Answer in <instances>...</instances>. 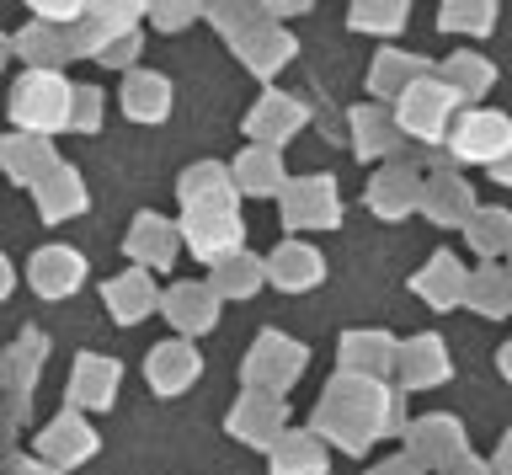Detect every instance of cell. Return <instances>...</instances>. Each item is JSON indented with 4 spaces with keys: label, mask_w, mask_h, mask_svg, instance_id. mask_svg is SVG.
Returning <instances> with one entry per match:
<instances>
[{
    "label": "cell",
    "mask_w": 512,
    "mask_h": 475,
    "mask_svg": "<svg viewBox=\"0 0 512 475\" xmlns=\"http://www.w3.org/2000/svg\"><path fill=\"white\" fill-rule=\"evenodd\" d=\"M315 438H320V443L331 438L336 449L363 454L368 443L379 438V385H363V379L336 374V385L326 390V401H320Z\"/></svg>",
    "instance_id": "obj_1"
},
{
    "label": "cell",
    "mask_w": 512,
    "mask_h": 475,
    "mask_svg": "<svg viewBox=\"0 0 512 475\" xmlns=\"http://www.w3.org/2000/svg\"><path fill=\"white\" fill-rule=\"evenodd\" d=\"M70 81H64L59 70H32L16 81L11 91V123L22 134H38L48 139L54 129H64V118H70Z\"/></svg>",
    "instance_id": "obj_2"
},
{
    "label": "cell",
    "mask_w": 512,
    "mask_h": 475,
    "mask_svg": "<svg viewBox=\"0 0 512 475\" xmlns=\"http://www.w3.org/2000/svg\"><path fill=\"white\" fill-rule=\"evenodd\" d=\"M459 118V97L448 91L443 81L422 75L411 91H400V107H395V134H416V139H443L448 123Z\"/></svg>",
    "instance_id": "obj_3"
},
{
    "label": "cell",
    "mask_w": 512,
    "mask_h": 475,
    "mask_svg": "<svg viewBox=\"0 0 512 475\" xmlns=\"http://www.w3.org/2000/svg\"><path fill=\"white\" fill-rule=\"evenodd\" d=\"M448 155L454 161H502L507 145H512V123L502 113H491V107H470V113H459L448 123Z\"/></svg>",
    "instance_id": "obj_4"
},
{
    "label": "cell",
    "mask_w": 512,
    "mask_h": 475,
    "mask_svg": "<svg viewBox=\"0 0 512 475\" xmlns=\"http://www.w3.org/2000/svg\"><path fill=\"white\" fill-rule=\"evenodd\" d=\"M304 363H310V353H304L299 342H288V337H278V331H267V337H256L251 358H246V385L262 390V395H283V390L304 374Z\"/></svg>",
    "instance_id": "obj_5"
},
{
    "label": "cell",
    "mask_w": 512,
    "mask_h": 475,
    "mask_svg": "<svg viewBox=\"0 0 512 475\" xmlns=\"http://www.w3.org/2000/svg\"><path fill=\"white\" fill-rule=\"evenodd\" d=\"M342 219V198H336L331 177H304L283 193V225L288 230H326Z\"/></svg>",
    "instance_id": "obj_6"
},
{
    "label": "cell",
    "mask_w": 512,
    "mask_h": 475,
    "mask_svg": "<svg viewBox=\"0 0 512 475\" xmlns=\"http://www.w3.org/2000/svg\"><path fill=\"white\" fill-rule=\"evenodd\" d=\"M176 235H187L192 257H203V262H224V257H235V251H246V225L235 219V209L187 214Z\"/></svg>",
    "instance_id": "obj_7"
},
{
    "label": "cell",
    "mask_w": 512,
    "mask_h": 475,
    "mask_svg": "<svg viewBox=\"0 0 512 475\" xmlns=\"http://www.w3.org/2000/svg\"><path fill=\"white\" fill-rule=\"evenodd\" d=\"M91 454H96V433L86 427L80 411H59V417L43 427V438H38V465H48L54 475L70 470V465H86Z\"/></svg>",
    "instance_id": "obj_8"
},
{
    "label": "cell",
    "mask_w": 512,
    "mask_h": 475,
    "mask_svg": "<svg viewBox=\"0 0 512 475\" xmlns=\"http://www.w3.org/2000/svg\"><path fill=\"white\" fill-rule=\"evenodd\" d=\"M406 459L416 470H448L454 459H464V433L454 417H427L406 427Z\"/></svg>",
    "instance_id": "obj_9"
},
{
    "label": "cell",
    "mask_w": 512,
    "mask_h": 475,
    "mask_svg": "<svg viewBox=\"0 0 512 475\" xmlns=\"http://www.w3.org/2000/svg\"><path fill=\"white\" fill-rule=\"evenodd\" d=\"M283 422H288L283 395H262V390H246L230 411V433L256 443V449H272V443L283 438Z\"/></svg>",
    "instance_id": "obj_10"
},
{
    "label": "cell",
    "mask_w": 512,
    "mask_h": 475,
    "mask_svg": "<svg viewBox=\"0 0 512 475\" xmlns=\"http://www.w3.org/2000/svg\"><path fill=\"white\" fill-rule=\"evenodd\" d=\"M155 305L166 310L171 326L187 331V337H198V331H214V321H219V294L208 289V283H171V289L160 294Z\"/></svg>",
    "instance_id": "obj_11"
},
{
    "label": "cell",
    "mask_w": 512,
    "mask_h": 475,
    "mask_svg": "<svg viewBox=\"0 0 512 475\" xmlns=\"http://www.w3.org/2000/svg\"><path fill=\"white\" fill-rule=\"evenodd\" d=\"M342 374L363 379V385H384V374H395V342L384 331H352V337H342Z\"/></svg>",
    "instance_id": "obj_12"
},
{
    "label": "cell",
    "mask_w": 512,
    "mask_h": 475,
    "mask_svg": "<svg viewBox=\"0 0 512 475\" xmlns=\"http://www.w3.org/2000/svg\"><path fill=\"white\" fill-rule=\"evenodd\" d=\"M144 374H150V385L155 395H182L192 379L203 374V358H198V347L182 342V337H171V342H160L150 363H144Z\"/></svg>",
    "instance_id": "obj_13"
},
{
    "label": "cell",
    "mask_w": 512,
    "mask_h": 475,
    "mask_svg": "<svg viewBox=\"0 0 512 475\" xmlns=\"http://www.w3.org/2000/svg\"><path fill=\"white\" fill-rule=\"evenodd\" d=\"M262 278H272V283H278V289H288V294H299V289H315V283L326 278V262H320L315 246L283 241V246L262 262Z\"/></svg>",
    "instance_id": "obj_14"
},
{
    "label": "cell",
    "mask_w": 512,
    "mask_h": 475,
    "mask_svg": "<svg viewBox=\"0 0 512 475\" xmlns=\"http://www.w3.org/2000/svg\"><path fill=\"white\" fill-rule=\"evenodd\" d=\"M395 374L406 390H427V385H443L448 379V347L438 337H411L395 347Z\"/></svg>",
    "instance_id": "obj_15"
},
{
    "label": "cell",
    "mask_w": 512,
    "mask_h": 475,
    "mask_svg": "<svg viewBox=\"0 0 512 475\" xmlns=\"http://www.w3.org/2000/svg\"><path fill=\"white\" fill-rule=\"evenodd\" d=\"M304 102H294V97H283V91H272V97H262L256 102V113L246 118V134L256 139L262 150H278L288 134H299L304 129Z\"/></svg>",
    "instance_id": "obj_16"
},
{
    "label": "cell",
    "mask_w": 512,
    "mask_h": 475,
    "mask_svg": "<svg viewBox=\"0 0 512 475\" xmlns=\"http://www.w3.org/2000/svg\"><path fill=\"white\" fill-rule=\"evenodd\" d=\"M54 166H59V155H54V145H48V139H38V134H11V139H0V171H6L11 182L38 187Z\"/></svg>",
    "instance_id": "obj_17"
},
{
    "label": "cell",
    "mask_w": 512,
    "mask_h": 475,
    "mask_svg": "<svg viewBox=\"0 0 512 475\" xmlns=\"http://www.w3.org/2000/svg\"><path fill=\"white\" fill-rule=\"evenodd\" d=\"M182 209L187 214H214V209H235V182H230V171L224 166H214V161H203V166H192V171H182Z\"/></svg>",
    "instance_id": "obj_18"
},
{
    "label": "cell",
    "mask_w": 512,
    "mask_h": 475,
    "mask_svg": "<svg viewBox=\"0 0 512 475\" xmlns=\"http://www.w3.org/2000/svg\"><path fill=\"white\" fill-rule=\"evenodd\" d=\"M80 278H86V262H80V251H70V246H43L38 257H32V289L43 299H70L80 289Z\"/></svg>",
    "instance_id": "obj_19"
},
{
    "label": "cell",
    "mask_w": 512,
    "mask_h": 475,
    "mask_svg": "<svg viewBox=\"0 0 512 475\" xmlns=\"http://www.w3.org/2000/svg\"><path fill=\"white\" fill-rule=\"evenodd\" d=\"M416 209H422L432 225H464L480 203L470 198V187H464L459 177H448V171H443V177H432L422 193H416Z\"/></svg>",
    "instance_id": "obj_20"
},
{
    "label": "cell",
    "mask_w": 512,
    "mask_h": 475,
    "mask_svg": "<svg viewBox=\"0 0 512 475\" xmlns=\"http://www.w3.org/2000/svg\"><path fill=\"white\" fill-rule=\"evenodd\" d=\"M102 299H107L112 321L134 326V321H144V315L155 310V299H160V294H155V278H150V273H139V267H128L123 278H107Z\"/></svg>",
    "instance_id": "obj_21"
},
{
    "label": "cell",
    "mask_w": 512,
    "mask_h": 475,
    "mask_svg": "<svg viewBox=\"0 0 512 475\" xmlns=\"http://www.w3.org/2000/svg\"><path fill=\"white\" fill-rule=\"evenodd\" d=\"M128 257L139 262V273H150V267H171L176 262V230H171V219L139 214L134 230H128Z\"/></svg>",
    "instance_id": "obj_22"
},
{
    "label": "cell",
    "mask_w": 512,
    "mask_h": 475,
    "mask_svg": "<svg viewBox=\"0 0 512 475\" xmlns=\"http://www.w3.org/2000/svg\"><path fill=\"white\" fill-rule=\"evenodd\" d=\"M123 113L139 123H160L171 113V81L155 70H128L123 75Z\"/></svg>",
    "instance_id": "obj_23"
},
{
    "label": "cell",
    "mask_w": 512,
    "mask_h": 475,
    "mask_svg": "<svg viewBox=\"0 0 512 475\" xmlns=\"http://www.w3.org/2000/svg\"><path fill=\"white\" fill-rule=\"evenodd\" d=\"M80 209H86V182H80L75 171L59 161V166L38 182V214L48 219V225H59V219H70V214H80Z\"/></svg>",
    "instance_id": "obj_24"
},
{
    "label": "cell",
    "mask_w": 512,
    "mask_h": 475,
    "mask_svg": "<svg viewBox=\"0 0 512 475\" xmlns=\"http://www.w3.org/2000/svg\"><path fill=\"white\" fill-rule=\"evenodd\" d=\"M118 379H123V369L112 358H80L75 363V379H70V406H91V411L112 406Z\"/></svg>",
    "instance_id": "obj_25"
},
{
    "label": "cell",
    "mask_w": 512,
    "mask_h": 475,
    "mask_svg": "<svg viewBox=\"0 0 512 475\" xmlns=\"http://www.w3.org/2000/svg\"><path fill=\"white\" fill-rule=\"evenodd\" d=\"M331 454L315 433H283L272 443V475H326Z\"/></svg>",
    "instance_id": "obj_26"
},
{
    "label": "cell",
    "mask_w": 512,
    "mask_h": 475,
    "mask_svg": "<svg viewBox=\"0 0 512 475\" xmlns=\"http://www.w3.org/2000/svg\"><path fill=\"white\" fill-rule=\"evenodd\" d=\"M416 193H422V182H416V171L406 166H390L384 177L368 182V209H374L379 219H400L416 209Z\"/></svg>",
    "instance_id": "obj_27"
},
{
    "label": "cell",
    "mask_w": 512,
    "mask_h": 475,
    "mask_svg": "<svg viewBox=\"0 0 512 475\" xmlns=\"http://www.w3.org/2000/svg\"><path fill=\"white\" fill-rule=\"evenodd\" d=\"M416 294H422L432 310H454V305H464V267H459L454 251H438V257L427 262V273L416 278Z\"/></svg>",
    "instance_id": "obj_28"
},
{
    "label": "cell",
    "mask_w": 512,
    "mask_h": 475,
    "mask_svg": "<svg viewBox=\"0 0 512 475\" xmlns=\"http://www.w3.org/2000/svg\"><path fill=\"white\" fill-rule=\"evenodd\" d=\"M235 54L246 59V70H251V75H278V70L288 65V59H294V38H288L283 27L262 22V27H256V33H251L246 43H240Z\"/></svg>",
    "instance_id": "obj_29"
},
{
    "label": "cell",
    "mask_w": 512,
    "mask_h": 475,
    "mask_svg": "<svg viewBox=\"0 0 512 475\" xmlns=\"http://www.w3.org/2000/svg\"><path fill=\"white\" fill-rule=\"evenodd\" d=\"M48 358V337H38V331H22V342L11 347L6 358H0V385H11L16 401H27L32 379H38V363Z\"/></svg>",
    "instance_id": "obj_30"
},
{
    "label": "cell",
    "mask_w": 512,
    "mask_h": 475,
    "mask_svg": "<svg viewBox=\"0 0 512 475\" xmlns=\"http://www.w3.org/2000/svg\"><path fill=\"white\" fill-rule=\"evenodd\" d=\"M230 182H235V193H283V155L251 145V150L235 161Z\"/></svg>",
    "instance_id": "obj_31"
},
{
    "label": "cell",
    "mask_w": 512,
    "mask_h": 475,
    "mask_svg": "<svg viewBox=\"0 0 512 475\" xmlns=\"http://www.w3.org/2000/svg\"><path fill=\"white\" fill-rule=\"evenodd\" d=\"M422 75H427L422 59H411V54H379L374 70H368V86H374V97L400 102V91H411Z\"/></svg>",
    "instance_id": "obj_32"
},
{
    "label": "cell",
    "mask_w": 512,
    "mask_h": 475,
    "mask_svg": "<svg viewBox=\"0 0 512 475\" xmlns=\"http://www.w3.org/2000/svg\"><path fill=\"white\" fill-rule=\"evenodd\" d=\"M496 81V70H491V59H480V54H454L443 65V86L454 91L459 102H475V97H486Z\"/></svg>",
    "instance_id": "obj_33"
},
{
    "label": "cell",
    "mask_w": 512,
    "mask_h": 475,
    "mask_svg": "<svg viewBox=\"0 0 512 475\" xmlns=\"http://www.w3.org/2000/svg\"><path fill=\"white\" fill-rule=\"evenodd\" d=\"M256 283H262V262L251 257V251H235V257L214 262V278H208V289L219 299H246Z\"/></svg>",
    "instance_id": "obj_34"
},
{
    "label": "cell",
    "mask_w": 512,
    "mask_h": 475,
    "mask_svg": "<svg viewBox=\"0 0 512 475\" xmlns=\"http://www.w3.org/2000/svg\"><path fill=\"white\" fill-rule=\"evenodd\" d=\"M352 145H358V155H384L400 145V134L384 118V107H352Z\"/></svg>",
    "instance_id": "obj_35"
},
{
    "label": "cell",
    "mask_w": 512,
    "mask_h": 475,
    "mask_svg": "<svg viewBox=\"0 0 512 475\" xmlns=\"http://www.w3.org/2000/svg\"><path fill=\"white\" fill-rule=\"evenodd\" d=\"M464 305L480 310V315H507V273L502 267H486V273H475V278H464Z\"/></svg>",
    "instance_id": "obj_36"
},
{
    "label": "cell",
    "mask_w": 512,
    "mask_h": 475,
    "mask_svg": "<svg viewBox=\"0 0 512 475\" xmlns=\"http://www.w3.org/2000/svg\"><path fill=\"white\" fill-rule=\"evenodd\" d=\"M11 49L22 54V59H32L38 70H59L64 59H70V54H64V33H54V27H38V22H32L27 33H16Z\"/></svg>",
    "instance_id": "obj_37"
},
{
    "label": "cell",
    "mask_w": 512,
    "mask_h": 475,
    "mask_svg": "<svg viewBox=\"0 0 512 475\" xmlns=\"http://www.w3.org/2000/svg\"><path fill=\"white\" fill-rule=\"evenodd\" d=\"M464 230H470L475 251H486V257H502V251H507L512 219H507V209H475L470 219H464Z\"/></svg>",
    "instance_id": "obj_38"
},
{
    "label": "cell",
    "mask_w": 512,
    "mask_h": 475,
    "mask_svg": "<svg viewBox=\"0 0 512 475\" xmlns=\"http://www.w3.org/2000/svg\"><path fill=\"white\" fill-rule=\"evenodd\" d=\"M96 123H102V91H96V86H75V91H70V118H64V129L91 134Z\"/></svg>",
    "instance_id": "obj_39"
},
{
    "label": "cell",
    "mask_w": 512,
    "mask_h": 475,
    "mask_svg": "<svg viewBox=\"0 0 512 475\" xmlns=\"http://www.w3.org/2000/svg\"><path fill=\"white\" fill-rule=\"evenodd\" d=\"M352 27L358 33H400L406 27V6H352Z\"/></svg>",
    "instance_id": "obj_40"
},
{
    "label": "cell",
    "mask_w": 512,
    "mask_h": 475,
    "mask_svg": "<svg viewBox=\"0 0 512 475\" xmlns=\"http://www.w3.org/2000/svg\"><path fill=\"white\" fill-rule=\"evenodd\" d=\"M496 6H443V27L454 33H491Z\"/></svg>",
    "instance_id": "obj_41"
},
{
    "label": "cell",
    "mask_w": 512,
    "mask_h": 475,
    "mask_svg": "<svg viewBox=\"0 0 512 475\" xmlns=\"http://www.w3.org/2000/svg\"><path fill=\"white\" fill-rule=\"evenodd\" d=\"M150 17H160V27H187V17H192V6H155Z\"/></svg>",
    "instance_id": "obj_42"
},
{
    "label": "cell",
    "mask_w": 512,
    "mask_h": 475,
    "mask_svg": "<svg viewBox=\"0 0 512 475\" xmlns=\"http://www.w3.org/2000/svg\"><path fill=\"white\" fill-rule=\"evenodd\" d=\"M6 475H54V470H48V465H38V459H27V454H11Z\"/></svg>",
    "instance_id": "obj_43"
},
{
    "label": "cell",
    "mask_w": 512,
    "mask_h": 475,
    "mask_svg": "<svg viewBox=\"0 0 512 475\" xmlns=\"http://www.w3.org/2000/svg\"><path fill=\"white\" fill-rule=\"evenodd\" d=\"M368 475H422V470H416L406 454H395V459H384V465H379V470H368Z\"/></svg>",
    "instance_id": "obj_44"
},
{
    "label": "cell",
    "mask_w": 512,
    "mask_h": 475,
    "mask_svg": "<svg viewBox=\"0 0 512 475\" xmlns=\"http://www.w3.org/2000/svg\"><path fill=\"white\" fill-rule=\"evenodd\" d=\"M443 475H491V470L480 465V459H470V454H464V459H454V465H448Z\"/></svg>",
    "instance_id": "obj_45"
},
{
    "label": "cell",
    "mask_w": 512,
    "mask_h": 475,
    "mask_svg": "<svg viewBox=\"0 0 512 475\" xmlns=\"http://www.w3.org/2000/svg\"><path fill=\"white\" fill-rule=\"evenodd\" d=\"M11 283H16V273H11V262H6V257H0V299H6V294H11Z\"/></svg>",
    "instance_id": "obj_46"
},
{
    "label": "cell",
    "mask_w": 512,
    "mask_h": 475,
    "mask_svg": "<svg viewBox=\"0 0 512 475\" xmlns=\"http://www.w3.org/2000/svg\"><path fill=\"white\" fill-rule=\"evenodd\" d=\"M11 54V43H6V33H0V59H6Z\"/></svg>",
    "instance_id": "obj_47"
}]
</instances>
